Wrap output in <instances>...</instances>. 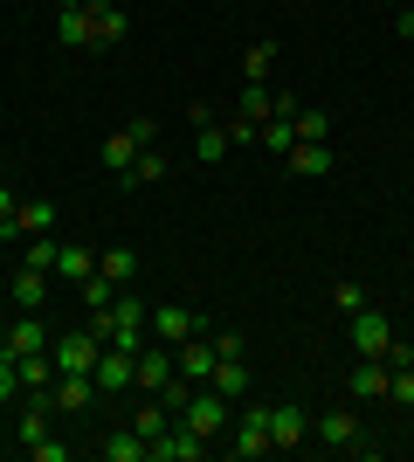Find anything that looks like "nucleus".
<instances>
[{"label":"nucleus","instance_id":"obj_1","mask_svg":"<svg viewBox=\"0 0 414 462\" xmlns=\"http://www.w3.org/2000/svg\"><path fill=\"white\" fill-rule=\"evenodd\" d=\"M90 325H97L104 346L138 352V346H145V331H152V304H138V297H124V290H118V304H111V310H90Z\"/></svg>","mask_w":414,"mask_h":462},{"label":"nucleus","instance_id":"obj_2","mask_svg":"<svg viewBox=\"0 0 414 462\" xmlns=\"http://www.w3.org/2000/svg\"><path fill=\"white\" fill-rule=\"evenodd\" d=\"M317 442L338 448V456H373V435L359 428L353 407H332V414H317Z\"/></svg>","mask_w":414,"mask_h":462},{"label":"nucleus","instance_id":"obj_3","mask_svg":"<svg viewBox=\"0 0 414 462\" xmlns=\"http://www.w3.org/2000/svg\"><path fill=\"white\" fill-rule=\"evenodd\" d=\"M179 421L194 428L200 442H221V435L235 428V414H228V401H221L215 386H207V393H187V407H179Z\"/></svg>","mask_w":414,"mask_h":462},{"label":"nucleus","instance_id":"obj_4","mask_svg":"<svg viewBox=\"0 0 414 462\" xmlns=\"http://www.w3.org/2000/svg\"><path fill=\"white\" fill-rule=\"evenodd\" d=\"M345 331H353L359 359H387V346H394V325H387V310H373V304H359L353 318H345Z\"/></svg>","mask_w":414,"mask_h":462},{"label":"nucleus","instance_id":"obj_5","mask_svg":"<svg viewBox=\"0 0 414 462\" xmlns=\"http://www.w3.org/2000/svg\"><path fill=\"white\" fill-rule=\"evenodd\" d=\"M97 352H104L97 325H83V331H62L56 346H49V359H56V373H90V366H97Z\"/></svg>","mask_w":414,"mask_h":462},{"label":"nucleus","instance_id":"obj_6","mask_svg":"<svg viewBox=\"0 0 414 462\" xmlns=\"http://www.w3.org/2000/svg\"><path fill=\"white\" fill-rule=\"evenodd\" d=\"M262 448H270V401H256V407H242V421L228 428V456H235V462L262 456Z\"/></svg>","mask_w":414,"mask_h":462},{"label":"nucleus","instance_id":"obj_7","mask_svg":"<svg viewBox=\"0 0 414 462\" xmlns=\"http://www.w3.org/2000/svg\"><path fill=\"white\" fill-rule=\"evenodd\" d=\"M173 380H179V359H173L166 346H159V338L132 352V386H152V393H166Z\"/></svg>","mask_w":414,"mask_h":462},{"label":"nucleus","instance_id":"obj_8","mask_svg":"<svg viewBox=\"0 0 414 462\" xmlns=\"http://www.w3.org/2000/svg\"><path fill=\"white\" fill-rule=\"evenodd\" d=\"M311 442V414L297 401H270V448H304Z\"/></svg>","mask_w":414,"mask_h":462},{"label":"nucleus","instance_id":"obj_9","mask_svg":"<svg viewBox=\"0 0 414 462\" xmlns=\"http://www.w3.org/2000/svg\"><path fill=\"white\" fill-rule=\"evenodd\" d=\"M124 35H132L124 0H90V49H118Z\"/></svg>","mask_w":414,"mask_h":462},{"label":"nucleus","instance_id":"obj_10","mask_svg":"<svg viewBox=\"0 0 414 462\" xmlns=\"http://www.w3.org/2000/svg\"><path fill=\"white\" fill-rule=\"evenodd\" d=\"M194 331H207V325H200L187 304H152V338L159 346H187Z\"/></svg>","mask_w":414,"mask_h":462},{"label":"nucleus","instance_id":"obj_11","mask_svg":"<svg viewBox=\"0 0 414 462\" xmlns=\"http://www.w3.org/2000/svg\"><path fill=\"white\" fill-rule=\"evenodd\" d=\"M221 366V352H215V331H194L187 346H179V380H194V386H207V373Z\"/></svg>","mask_w":414,"mask_h":462},{"label":"nucleus","instance_id":"obj_12","mask_svg":"<svg viewBox=\"0 0 414 462\" xmlns=\"http://www.w3.org/2000/svg\"><path fill=\"white\" fill-rule=\"evenodd\" d=\"M145 448H152V462H200V456H207V442H200L187 421H173L159 442H145Z\"/></svg>","mask_w":414,"mask_h":462},{"label":"nucleus","instance_id":"obj_13","mask_svg":"<svg viewBox=\"0 0 414 462\" xmlns=\"http://www.w3.org/2000/svg\"><path fill=\"white\" fill-rule=\"evenodd\" d=\"M90 393H97V380H90V373H56L49 407H56V414H83V407H90Z\"/></svg>","mask_w":414,"mask_h":462},{"label":"nucleus","instance_id":"obj_14","mask_svg":"<svg viewBox=\"0 0 414 462\" xmlns=\"http://www.w3.org/2000/svg\"><path fill=\"white\" fill-rule=\"evenodd\" d=\"M14 373H21V393H28V401H49V386H56V359H49V352H21Z\"/></svg>","mask_w":414,"mask_h":462},{"label":"nucleus","instance_id":"obj_15","mask_svg":"<svg viewBox=\"0 0 414 462\" xmlns=\"http://www.w3.org/2000/svg\"><path fill=\"white\" fill-rule=\"evenodd\" d=\"M90 380H97V393H124V386H132V352L104 346V352H97V366H90Z\"/></svg>","mask_w":414,"mask_h":462},{"label":"nucleus","instance_id":"obj_16","mask_svg":"<svg viewBox=\"0 0 414 462\" xmlns=\"http://www.w3.org/2000/svg\"><path fill=\"white\" fill-rule=\"evenodd\" d=\"M41 297H49V270H28V263H21V270L7 276V304L14 310H41Z\"/></svg>","mask_w":414,"mask_h":462},{"label":"nucleus","instance_id":"obj_17","mask_svg":"<svg viewBox=\"0 0 414 462\" xmlns=\"http://www.w3.org/2000/svg\"><path fill=\"white\" fill-rule=\"evenodd\" d=\"M338 159H332V145H311V138H297V152L283 159V173H297V180H325Z\"/></svg>","mask_w":414,"mask_h":462},{"label":"nucleus","instance_id":"obj_18","mask_svg":"<svg viewBox=\"0 0 414 462\" xmlns=\"http://www.w3.org/2000/svg\"><path fill=\"white\" fill-rule=\"evenodd\" d=\"M345 393H353V401H387V359H359V366L345 373Z\"/></svg>","mask_w":414,"mask_h":462},{"label":"nucleus","instance_id":"obj_19","mask_svg":"<svg viewBox=\"0 0 414 462\" xmlns=\"http://www.w3.org/2000/svg\"><path fill=\"white\" fill-rule=\"evenodd\" d=\"M21 352H49V331H41V310H21L14 325H7V359Z\"/></svg>","mask_w":414,"mask_h":462},{"label":"nucleus","instance_id":"obj_20","mask_svg":"<svg viewBox=\"0 0 414 462\" xmlns=\"http://www.w3.org/2000/svg\"><path fill=\"white\" fill-rule=\"evenodd\" d=\"M228 152H235V145H228V125H215V117L194 125V159H200V166H221Z\"/></svg>","mask_w":414,"mask_h":462},{"label":"nucleus","instance_id":"obj_21","mask_svg":"<svg viewBox=\"0 0 414 462\" xmlns=\"http://www.w3.org/2000/svg\"><path fill=\"white\" fill-rule=\"evenodd\" d=\"M166 173H173V166H166V152H159V145H145V152H138V159L124 166L118 180H124V187H159Z\"/></svg>","mask_w":414,"mask_h":462},{"label":"nucleus","instance_id":"obj_22","mask_svg":"<svg viewBox=\"0 0 414 462\" xmlns=\"http://www.w3.org/2000/svg\"><path fill=\"white\" fill-rule=\"evenodd\" d=\"M97 456H104V462H145L152 448H145V435H138V428H118V435H104V442H97Z\"/></svg>","mask_w":414,"mask_h":462},{"label":"nucleus","instance_id":"obj_23","mask_svg":"<svg viewBox=\"0 0 414 462\" xmlns=\"http://www.w3.org/2000/svg\"><path fill=\"white\" fill-rule=\"evenodd\" d=\"M56 228V200H21V214L7 221V235H49Z\"/></svg>","mask_w":414,"mask_h":462},{"label":"nucleus","instance_id":"obj_24","mask_svg":"<svg viewBox=\"0 0 414 462\" xmlns=\"http://www.w3.org/2000/svg\"><path fill=\"white\" fill-rule=\"evenodd\" d=\"M49 414H56L49 401H28V407H21V421H14V442H21V448L49 442Z\"/></svg>","mask_w":414,"mask_h":462},{"label":"nucleus","instance_id":"obj_25","mask_svg":"<svg viewBox=\"0 0 414 462\" xmlns=\"http://www.w3.org/2000/svg\"><path fill=\"white\" fill-rule=\"evenodd\" d=\"M270 159H290L297 152V117H262V138H256Z\"/></svg>","mask_w":414,"mask_h":462},{"label":"nucleus","instance_id":"obj_26","mask_svg":"<svg viewBox=\"0 0 414 462\" xmlns=\"http://www.w3.org/2000/svg\"><path fill=\"white\" fill-rule=\"evenodd\" d=\"M207 386H215L221 401H242V393H249V359H221V366L207 373Z\"/></svg>","mask_w":414,"mask_h":462},{"label":"nucleus","instance_id":"obj_27","mask_svg":"<svg viewBox=\"0 0 414 462\" xmlns=\"http://www.w3.org/2000/svg\"><path fill=\"white\" fill-rule=\"evenodd\" d=\"M179 421V414H173V407H166V401H159V393H152V401H145V407H138V435H145V442H159V435H166V428H173ZM145 462H152V456H145Z\"/></svg>","mask_w":414,"mask_h":462},{"label":"nucleus","instance_id":"obj_28","mask_svg":"<svg viewBox=\"0 0 414 462\" xmlns=\"http://www.w3.org/2000/svg\"><path fill=\"white\" fill-rule=\"evenodd\" d=\"M56 276H77L83 283V276H97V255L83 249V242H56Z\"/></svg>","mask_w":414,"mask_h":462},{"label":"nucleus","instance_id":"obj_29","mask_svg":"<svg viewBox=\"0 0 414 462\" xmlns=\"http://www.w3.org/2000/svg\"><path fill=\"white\" fill-rule=\"evenodd\" d=\"M56 35L69 49H90V7H56Z\"/></svg>","mask_w":414,"mask_h":462},{"label":"nucleus","instance_id":"obj_30","mask_svg":"<svg viewBox=\"0 0 414 462\" xmlns=\"http://www.w3.org/2000/svg\"><path fill=\"white\" fill-rule=\"evenodd\" d=\"M270 62H276V42L270 35L249 42V49H242V83H262V77H270Z\"/></svg>","mask_w":414,"mask_h":462},{"label":"nucleus","instance_id":"obj_31","mask_svg":"<svg viewBox=\"0 0 414 462\" xmlns=\"http://www.w3.org/2000/svg\"><path fill=\"white\" fill-rule=\"evenodd\" d=\"M77 290H83V310H111V304H118V283H111L104 270H97V276H83Z\"/></svg>","mask_w":414,"mask_h":462},{"label":"nucleus","instance_id":"obj_32","mask_svg":"<svg viewBox=\"0 0 414 462\" xmlns=\"http://www.w3.org/2000/svg\"><path fill=\"white\" fill-rule=\"evenodd\" d=\"M235 111H242V117H256V125H262V117L276 111V90H262V83H242V97H235Z\"/></svg>","mask_w":414,"mask_h":462},{"label":"nucleus","instance_id":"obj_33","mask_svg":"<svg viewBox=\"0 0 414 462\" xmlns=\"http://www.w3.org/2000/svg\"><path fill=\"white\" fill-rule=\"evenodd\" d=\"M97 270H104V276H111V283L124 290V283H132V276H138V255H132V249H104V255H97Z\"/></svg>","mask_w":414,"mask_h":462},{"label":"nucleus","instance_id":"obj_34","mask_svg":"<svg viewBox=\"0 0 414 462\" xmlns=\"http://www.w3.org/2000/svg\"><path fill=\"white\" fill-rule=\"evenodd\" d=\"M132 159H138V138L132 132H111V138H104V166H111V173H124Z\"/></svg>","mask_w":414,"mask_h":462},{"label":"nucleus","instance_id":"obj_35","mask_svg":"<svg viewBox=\"0 0 414 462\" xmlns=\"http://www.w3.org/2000/svg\"><path fill=\"white\" fill-rule=\"evenodd\" d=\"M387 401L414 407V359H400V366H387Z\"/></svg>","mask_w":414,"mask_h":462},{"label":"nucleus","instance_id":"obj_36","mask_svg":"<svg viewBox=\"0 0 414 462\" xmlns=\"http://www.w3.org/2000/svg\"><path fill=\"white\" fill-rule=\"evenodd\" d=\"M297 138H311V145H332V111H297Z\"/></svg>","mask_w":414,"mask_h":462},{"label":"nucleus","instance_id":"obj_37","mask_svg":"<svg viewBox=\"0 0 414 462\" xmlns=\"http://www.w3.org/2000/svg\"><path fill=\"white\" fill-rule=\"evenodd\" d=\"M21 263H28V270H49V276H56V242H49V235H28Z\"/></svg>","mask_w":414,"mask_h":462},{"label":"nucleus","instance_id":"obj_38","mask_svg":"<svg viewBox=\"0 0 414 462\" xmlns=\"http://www.w3.org/2000/svg\"><path fill=\"white\" fill-rule=\"evenodd\" d=\"M332 304L345 310V318H353V310L366 304V283H359V276H338V283H332Z\"/></svg>","mask_w":414,"mask_h":462},{"label":"nucleus","instance_id":"obj_39","mask_svg":"<svg viewBox=\"0 0 414 462\" xmlns=\"http://www.w3.org/2000/svg\"><path fill=\"white\" fill-rule=\"evenodd\" d=\"M256 138H262V125H256V117H228V145H256Z\"/></svg>","mask_w":414,"mask_h":462},{"label":"nucleus","instance_id":"obj_40","mask_svg":"<svg viewBox=\"0 0 414 462\" xmlns=\"http://www.w3.org/2000/svg\"><path fill=\"white\" fill-rule=\"evenodd\" d=\"M215 352H221V359H249V346H242V331H215Z\"/></svg>","mask_w":414,"mask_h":462},{"label":"nucleus","instance_id":"obj_41","mask_svg":"<svg viewBox=\"0 0 414 462\" xmlns=\"http://www.w3.org/2000/svg\"><path fill=\"white\" fill-rule=\"evenodd\" d=\"M28 456H35V462H69V442H56V435H49V442H35Z\"/></svg>","mask_w":414,"mask_h":462},{"label":"nucleus","instance_id":"obj_42","mask_svg":"<svg viewBox=\"0 0 414 462\" xmlns=\"http://www.w3.org/2000/svg\"><path fill=\"white\" fill-rule=\"evenodd\" d=\"M21 393V373H14V359H0V407Z\"/></svg>","mask_w":414,"mask_h":462},{"label":"nucleus","instance_id":"obj_43","mask_svg":"<svg viewBox=\"0 0 414 462\" xmlns=\"http://www.w3.org/2000/svg\"><path fill=\"white\" fill-rule=\"evenodd\" d=\"M124 132L138 138V152H145V145H159V125H152V117H132V125H124Z\"/></svg>","mask_w":414,"mask_h":462},{"label":"nucleus","instance_id":"obj_44","mask_svg":"<svg viewBox=\"0 0 414 462\" xmlns=\"http://www.w3.org/2000/svg\"><path fill=\"white\" fill-rule=\"evenodd\" d=\"M14 214H21V193L7 187V180H0V228H7V221H14Z\"/></svg>","mask_w":414,"mask_h":462},{"label":"nucleus","instance_id":"obj_45","mask_svg":"<svg viewBox=\"0 0 414 462\" xmlns=\"http://www.w3.org/2000/svg\"><path fill=\"white\" fill-rule=\"evenodd\" d=\"M400 35H408V42H414V7H408V14H400Z\"/></svg>","mask_w":414,"mask_h":462},{"label":"nucleus","instance_id":"obj_46","mask_svg":"<svg viewBox=\"0 0 414 462\" xmlns=\"http://www.w3.org/2000/svg\"><path fill=\"white\" fill-rule=\"evenodd\" d=\"M0 310H7V283H0Z\"/></svg>","mask_w":414,"mask_h":462},{"label":"nucleus","instance_id":"obj_47","mask_svg":"<svg viewBox=\"0 0 414 462\" xmlns=\"http://www.w3.org/2000/svg\"><path fill=\"white\" fill-rule=\"evenodd\" d=\"M0 180H7V159H0Z\"/></svg>","mask_w":414,"mask_h":462},{"label":"nucleus","instance_id":"obj_48","mask_svg":"<svg viewBox=\"0 0 414 462\" xmlns=\"http://www.w3.org/2000/svg\"><path fill=\"white\" fill-rule=\"evenodd\" d=\"M0 235H7V228H0Z\"/></svg>","mask_w":414,"mask_h":462}]
</instances>
